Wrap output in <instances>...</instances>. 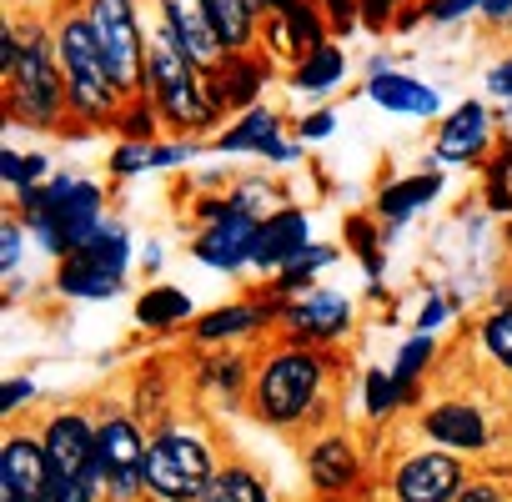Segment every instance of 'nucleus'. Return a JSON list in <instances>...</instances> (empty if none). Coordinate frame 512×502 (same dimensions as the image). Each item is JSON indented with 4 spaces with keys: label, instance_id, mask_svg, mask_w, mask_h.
Wrapping results in <instances>:
<instances>
[{
    "label": "nucleus",
    "instance_id": "4468645a",
    "mask_svg": "<svg viewBox=\"0 0 512 502\" xmlns=\"http://www.w3.org/2000/svg\"><path fill=\"white\" fill-rule=\"evenodd\" d=\"M492 141V111L482 101H462L457 111H447L437 121V141H432V156L442 166H467V161H482Z\"/></svg>",
    "mask_w": 512,
    "mask_h": 502
},
{
    "label": "nucleus",
    "instance_id": "4be33fe9",
    "mask_svg": "<svg viewBox=\"0 0 512 502\" xmlns=\"http://www.w3.org/2000/svg\"><path fill=\"white\" fill-rule=\"evenodd\" d=\"M201 151L196 136H176V141H121L111 151V176H141V171H161V166H186Z\"/></svg>",
    "mask_w": 512,
    "mask_h": 502
},
{
    "label": "nucleus",
    "instance_id": "de8ad7c7",
    "mask_svg": "<svg viewBox=\"0 0 512 502\" xmlns=\"http://www.w3.org/2000/svg\"><path fill=\"white\" fill-rule=\"evenodd\" d=\"M487 26H507L512 21V0H482V11H477Z\"/></svg>",
    "mask_w": 512,
    "mask_h": 502
},
{
    "label": "nucleus",
    "instance_id": "49530a36",
    "mask_svg": "<svg viewBox=\"0 0 512 502\" xmlns=\"http://www.w3.org/2000/svg\"><path fill=\"white\" fill-rule=\"evenodd\" d=\"M452 317V302L447 297H427V307H422V317H417V332H432L437 322H447Z\"/></svg>",
    "mask_w": 512,
    "mask_h": 502
},
{
    "label": "nucleus",
    "instance_id": "4c0bfd02",
    "mask_svg": "<svg viewBox=\"0 0 512 502\" xmlns=\"http://www.w3.org/2000/svg\"><path fill=\"white\" fill-rule=\"evenodd\" d=\"M347 241L362 251L367 277L377 282V277H382V257H377V231H372V221H367V216H352V221H347Z\"/></svg>",
    "mask_w": 512,
    "mask_h": 502
},
{
    "label": "nucleus",
    "instance_id": "f257e3e1",
    "mask_svg": "<svg viewBox=\"0 0 512 502\" xmlns=\"http://www.w3.org/2000/svg\"><path fill=\"white\" fill-rule=\"evenodd\" d=\"M146 96L156 101L161 121L176 136H211L221 126V101L211 96V71L181 51V41L151 21V56H146Z\"/></svg>",
    "mask_w": 512,
    "mask_h": 502
},
{
    "label": "nucleus",
    "instance_id": "f03ea898",
    "mask_svg": "<svg viewBox=\"0 0 512 502\" xmlns=\"http://www.w3.org/2000/svg\"><path fill=\"white\" fill-rule=\"evenodd\" d=\"M56 31V51H61V71H66V96H71V116L86 121V126H116V116L126 111L131 91L116 81L91 21L81 6L71 11H56L51 21Z\"/></svg>",
    "mask_w": 512,
    "mask_h": 502
},
{
    "label": "nucleus",
    "instance_id": "f3484780",
    "mask_svg": "<svg viewBox=\"0 0 512 502\" xmlns=\"http://www.w3.org/2000/svg\"><path fill=\"white\" fill-rule=\"evenodd\" d=\"M151 6H156V26H166L191 61H201L206 71L221 66L226 51H221V41H216V31H211L206 0H151Z\"/></svg>",
    "mask_w": 512,
    "mask_h": 502
},
{
    "label": "nucleus",
    "instance_id": "37998d69",
    "mask_svg": "<svg viewBox=\"0 0 512 502\" xmlns=\"http://www.w3.org/2000/svg\"><path fill=\"white\" fill-rule=\"evenodd\" d=\"M487 96L502 101V106H512V51L497 56V61L487 66Z\"/></svg>",
    "mask_w": 512,
    "mask_h": 502
},
{
    "label": "nucleus",
    "instance_id": "2f4dec72",
    "mask_svg": "<svg viewBox=\"0 0 512 502\" xmlns=\"http://www.w3.org/2000/svg\"><path fill=\"white\" fill-rule=\"evenodd\" d=\"M332 262H337V246H307L292 267H282V272H277V282H272V287H277L282 297L307 292V287H312V277H317L322 267H332Z\"/></svg>",
    "mask_w": 512,
    "mask_h": 502
},
{
    "label": "nucleus",
    "instance_id": "9b49d317",
    "mask_svg": "<svg viewBox=\"0 0 512 502\" xmlns=\"http://www.w3.org/2000/svg\"><path fill=\"white\" fill-rule=\"evenodd\" d=\"M41 447L51 457V472L56 477H96V417L66 407V412H51L46 427H41ZM101 482V477H96ZM106 487V482H101Z\"/></svg>",
    "mask_w": 512,
    "mask_h": 502
},
{
    "label": "nucleus",
    "instance_id": "b1692460",
    "mask_svg": "<svg viewBox=\"0 0 512 502\" xmlns=\"http://www.w3.org/2000/svg\"><path fill=\"white\" fill-rule=\"evenodd\" d=\"M437 191H442V176L437 171H412V176H402V181H392V186L377 191V216L382 221H407L412 211L432 206Z\"/></svg>",
    "mask_w": 512,
    "mask_h": 502
},
{
    "label": "nucleus",
    "instance_id": "7c9ffc66",
    "mask_svg": "<svg viewBox=\"0 0 512 502\" xmlns=\"http://www.w3.org/2000/svg\"><path fill=\"white\" fill-rule=\"evenodd\" d=\"M46 166H51V161H46L41 151H26V156L11 151V146L0 151V181H6L11 196H26L31 186H46Z\"/></svg>",
    "mask_w": 512,
    "mask_h": 502
},
{
    "label": "nucleus",
    "instance_id": "ea45409f",
    "mask_svg": "<svg viewBox=\"0 0 512 502\" xmlns=\"http://www.w3.org/2000/svg\"><path fill=\"white\" fill-rule=\"evenodd\" d=\"M452 502H507V487H502V477H467Z\"/></svg>",
    "mask_w": 512,
    "mask_h": 502
},
{
    "label": "nucleus",
    "instance_id": "f704fd0d",
    "mask_svg": "<svg viewBox=\"0 0 512 502\" xmlns=\"http://www.w3.org/2000/svg\"><path fill=\"white\" fill-rule=\"evenodd\" d=\"M272 191H277V186H267V181H241V186H236V191H231L226 201H231L236 211L256 216V221H267L272 211H282V206H272V201H277Z\"/></svg>",
    "mask_w": 512,
    "mask_h": 502
},
{
    "label": "nucleus",
    "instance_id": "5701e85b",
    "mask_svg": "<svg viewBox=\"0 0 512 502\" xmlns=\"http://www.w3.org/2000/svg\"><path fill=\"white\" fill-rule=\"evenodd\" d=\"M277 141H282V116H277L272 106H251V111H241L231 126H221V131H216L211 151H246V156H267Z\"/></svg>",
    "mask_w": 512,
    "mask_h": 502
},
{
    "label": "nucleus",
    "instance_id": "c85d7f7f",
    "mask_svg": "<svg viewBox=\"0 0 512 502\" xmlns=\"http://www.w3.org/2000/svg\"><path fill=\"white\" fill-rule=\"evenodd\" d=\"M477 352H482L497 372L512 377V307H497V312H487V317L477 322Z\"/></svg>",
    "mask_w": 512,
    "mask_h": 502
},
{
    "label": "nucleus",
    "instance_id": "412c9836",
    "mask_svg": "<svg viewBox=\"0 0 512 502\" xmlns=\"http://www.w3.org/2000/svg\"><path fill=\"white\" fill-rule=\"evenodd\" d=\"M307 482L317 492H352L362 482V457L347 432H327L307 447Z\"/></svg>",
    "mask_w": 512,
    "mask_h": 502
},
{
    "label": "nucleus",
    "instance_id": "39448f33",
    "mask_svg": "<svg viewBox=\"0 0 512 502\" xmlns=\"http://www.w3.org/2000/svg\"><path fill=\"white\" fill-rule=\"evenodd\" d=\"M216 457L196 427H161L146 452V492L151 502H201L216 482Z\"/></svg>",
    "mask_w": 512,
    "mask_h": 502
},
{
    "label": "nucleus",
    "instance_id": "8fccbe9b",
    "mask_svg": "<svg viewBox=\"0 0 512 502\" xmlns=\"http://www.w3.org/2000/svg\"><path fill=\"white\" fill-rule=\"evenodd\" d=\"M106 502H121V497H106Z\"/></svg>",
    "mask_w": 512,
    "mask_h": 502
},
{
    "label": "nucleus",
    "instance_id": "a211bd4d",
    "mask_svg": "<svg viewBox=\"0 0 512 502\" xmlns=\"http://www.w3.org/2000/svg\"><path fill=\"white\" fill-rule=\"evenodd\" d=\"M367 101H377V106L392 111V116H417V121L442 116V96H437L427 81H417V76H407V71H392L387 61H372Z\"/></svg>",
    "mask_w": 512,
    "mask_h": 502
},
{
    "label": "nucleus",
    "instance_id": "473e14b6",
    "mask_svg": "<svg viewBox=\"0 0 512 502\" xmlns=\"http://www.w3.org/2000/svg\"><path fill=\"white\" fill-rule=\"evenodd\" d=\"M166 121H161V111H156V101L141 91V96H131L126 101V111L116 116V131H121V141H156V131H161Z\"/></svg>",
    "mask_w": 512,
    "mask_h": 502
},
{
    "label": "nucleus",
    "instance_id": "ddd939ff",
    "mask_svg": "<svg viewBox=\"0 0 512 502\" xmlns=\"http://www.w3.org/2000/svg\"><path fill=\"white\" fill-rule=\"evenodd\" d=\"M262 41L272 46V56L302 61V56H312L317 46L332 41V21H327V11H322V0H297L292 11L262 21Z\"/></svg>",
    "mask_w": 512,
    "mask_h": 502
},
{
    "label": "nucleus",
    "instance_id": "0eeeda50",
    "mask_svg": "<svg viewBox=\"0 0 512 502\" xmlns=\"http://www.w3.org/2000/svg\"><path fill=\"white\" fill-rule=\"evenodd\" d=\"M126 267H131V236L121 226H101L91 246L71 251L56 272V287L66 297H81V302H106L126 287Z\"/></svg>",
    "mask_w": 512,
    "mask_h": 502
},
{
    "label": "nucleus",
    "instance_id": "c756f323",
    "mask_svg": "<svg viewBox=\"0 0 512 502\" xmlns=\"http://www.w3.org/2000/svg\"><path fill=\"white\" fill-rule=\"evenodd\" d=\"M432 352H437V337H432V332H417V337L397 352L392 377H397V387H402V402H412V397H417V382H422V372L432 367Z\"/></svg>",
    "mask_w": 512,
    "mask_h": 502
},
{
    "label": "nucleus",
    "instance_id": "f8f14e48",
    "mask_svg": "<svg viewBox=\"0 0 512 502\" xmlns=\"http://www.w3.org/2000/svg\"><path fill=\"white\" fill-rule=\"evenodd\" d=\"M256 231H262V221L246 216V211H236V206L226 201V211L196 231L191 251H196V262L211 267V272H241V267H251Z\"/></svg>",
    "mask_w": 512,
    "mask_h": 502
},
{
    "label": "nucleus",
    "instance_id": "393cba45",
    "mask_svg": "<svg viewBox=\"0 0 512 502\" xmlns=\"http://www.w3.org/2000/svg\"><path fill=\"white\" fill-rule=\"evenodd\" d=\"M282 307H262V302H231L221 312H206L196 322V342H231V337H246L256 332L262 322H272Z\"/></svg>",
    "mask_w": 512,
    "mask_h": 502
},
{
    "label": "nucleus",
    "instance_id": "7ed1b4c3",
    "mask_svg": "<svg viewBox=\"0 0 512 502\" xmlns=\"http://www.w3.org/2000/svg\"><path fill=\"white\" fill-rule=\"evenodd\" d=\"M21 26V66L6 81V111L21 126L51 131L71 116V96H66V71H61V51H56V31L41 21H16Z\"/></svg>",
    "mask_w": 512,
    "mask_h": 502
},
{
    "label": "nucleus",
    "instance_id": "e433bc0d",
    "mask_svg": "<svg viewBox=\"0 0 512 502\" xmlns=\"http://www.w3.org/2000/svg\"><path fill=\"white\" fill-rule=\"evenodd\" d=\"M21 251H26V221L6 216V221H0V272H6V277L21 272Z\"/></svg>",
    "mask_w": 512,
    "mask_h": 502
},
{
    "label": "nucleus",
    "instance_id": "6ab92c4d",
    "mask_svg": "<svg viewBox=\"0 0 512 502\" xmlns=\"http://www.w3.org/2000/svg\"><path fill=\"white\" fill-rule=\"evenodd\" d=\"M282 327L292 342H337L352 327V297L342 292H307L302 302L282 307Z\"/></svg>",
    "mask_w": 512,
    "mask_h": 502
},
{
    "label": "nucleus",
    "instance_id": "9d476101",
    "mask_svg": "<svg viewBox=\"0 0 512 502\" xmlns=\"http://www.w3.org/2000/svg\"><path fill=\"white\" fill-rule=\"evenodd\" d=\"M422 437L442 452H457V457H472V452H487L492 447V422L477 402L467 397H442L422 412Z\"/></svg>",
    "mask_w": 512,
    "mask_h": 502
},
{
    "label": "nucleus",
    "instance_id": "09e8293b",
    "mask_svg": "<svg viewBox=\"0 0 512 502\" xmlns=\"http://www.w3.org/2000/svg\"><path fill=\"white\" fill-rule=\"evenodd\" d=\"M297 0H267V16H282V11H292Z\"/></svg>",
    "mask_w": 512,
    "mask_h": 502
},
{
    "label": "nucleus",
    "instance_id": "a878e982",
    "mask_svg": "<svg viewBox=\"0 0 512 502\" xmlns=\"http://www.w3.org/2000/svg\"><path fill=\"white\" fill-rule=\"evenodd\" d=\"M342 81H347V51H342L337 41L317 46V51L302 56L297 71H292V91H302V96H327V91H337Z\"/></svg>",
    "mask_w": 512,
    "mask_h": 502
},
{
    "label": "nucleus",
    "instance_id": "c9c22d12",
    "mask_svg": "<svg viewBox=\"0 0 512 502\" xmlns=\"http://www.w3.org/2000/svg\"><path fill=\"white\" fill-rule=\"evenodd\" d=\"M41 502H106V487L96 477H56Z\"/></svg>",
    "mask_w": 512,
    "mask_h": 502
},
{
    "label": "nucleus",
    "instance_id": "6e6552de",
    "mask_svg": "<svg viewBox=\"0 0 512 502\" xmlns=\"http://www.w3.org/2000/svg\"><path fill=\"white\" fill-rule=\"evenodd\" d=\"M146 452H151V437L141 432L136 417L106 412L96 422V477L106 482V497H121V502L141 497V487H146Z\"/></svg>",
    "mask_w": 512,
    "mask_h": 502
},
{
    "label": "nucleus",
    "instance_id": "bb28decb",
    "mask_svg": "<svg viewBox=\"0 0 512 502\" xmlns=\"http://www.w3.org/2000/svg\"><path fill=\"white\" fill-rule=\"evenodd\" d=\"M201 502H272V487L246 462H221V472H216V482Z\"/></svg>",
    "mask_w": 512,
    "mask_h": 502
},
{
    "label": "nucleus",
    "instance_id": "1a4fd4ad",
    "mask_svg": "<svg viewBox=\"0 0 512 502\" xmlns=\"http://www.w3.org/2000/svg\"><path fill=\"white\" fill-rule=\"evenodd\" d=\"M467 482V467L457 452H442V447H417L407 452L397 467H392V497L397 502H452Z\"/></svg>",
    "mask_w": 512,
    "mask_h": 502
},
{
    "label": "nucleus",
    "instance_id": "79ce46f5",
    "mask_svg": "<svg viewBox=\"0 0 512 502\" xmlns=\"http://www.w3.org/2000/svg\"><path fill=\"white\" fill-rule=\"evenodd\" d=\"M337 131V111L332 106H322V111H307L302 121H297V141H327Z\"/></svg>",
    "mask_w": 512,
    "mask_h": 502
},
{
    "label": "nucleus",
    "instance_id": "aec40b11",
    "mask_svg": "<svg viewBox=\"0 0 512 502\" xmlns=\"http://www.w3.org/2000/svg\"><path fill=\"white\" fill-rule=\"evenodd\" d=\"M51 482H56V472H51V457H46L41 437L21 432V437L0 442V487H16L26 502H41Z\"/></svg>",
    "mask_w": 512,
    "mask_h": 502
},
{
    "label": "nucleus",
    "instance_id": "a18cd8bd",
    "mask_svg": "<svg viewBox=\"0 0 512 502\" xmlns=\"http://www.w3.org/2000/svg\"><path fill=\"white\" fill-rule=\"evenodd\" d=\"M31 397H36V382H31V377H11V382H6V397H0V407L16 412V407H26Z\"/></svg>",
    "mask_w": 512,
    "mask_h": 502
},
{
    "label": "nucleus",
    "instance_id": "a19ab883",
    "mask_svg": "<svg viewBox=\"0 0 512 502\" xmlns=\"http://www.w3.org/2000/svg\"><path fill=\"white\" fill-rule=\"evenodd\" d=\"M422 6H427V21L452 26V21H462V16L482 11V0H422Z\"/></svg>",
    "mask_w": 512,
    "mask_h": 502
},
{
    "label": "nucleus",
    "instance_id": "58836bf2",
    "mask_svg": "<svg viewBox=\"0 0 512 502\" xmlns=\"http://www.w3.org/2000/svg\"><path fill=\"white\" fill-rule=\"evenodd\" d=\"M407 6H412V0H357V16H362L367 31H387V26H397V16Z\"/></svg>",
    "mask_w": 512,
    "mask_h": 502
},
{
    "label": "nucleus",
    "instance_id": "72a5a7b5",
    "mask_svg": "<svg viewBox=\"0 0 512 502\" xmlns=\"http://www.w3.org/2000/svg\"><path fill=\"white\" fill-rule=\"evenodd\" d=\"M362 392H367V417H392L397 407H402V387H397V377L392 372H382V367H372L367 372V382H362Z\"/></svg>",
    "mask_w": 512,
    "mask_h": 502
},
{
    "label": "nucleus",
    "instance_id": "20e7f679",
    "mask_svg": "<svg viewBox=\"0 0 512 502\" xmlns=\"http://www.w3.org/2000/svg\"><path fill=\"white\" fill-rule=\"evenodd\" d=\"M327 397V357L312 352L307 342H287L277 347L262 372L251 382V407L272 427H292V422H312L317 407Z\"/></svg>",
    "mask_w": 512,
    "mask_h": 502
},
{
    "label": "nucleus",
    "instance_id": "c03bdc74",
    "mask_svg": "<svg viewBox=\"0 0 512 502\" xmlns=\"http://www.w3.org/2000/svg\"><path fill=\"white\" fill-rule=\"evenodd\" d=\"M322 11H327V21H332V36H352V31L362 26L357 0H322Z\"/></svg>",
    "mask_w": 512,
    "mask_h": 502
},
{
    "label": "nucleus",
    "instance_id": "423d86ee",
    "mask_svg": "<svg viewBox=\"0 0 512 502\" xmlns=\"http://www.w3.org/2000/svg\"><path fill=\"white\" fill-rule=\"evenodd\" d=\"M81 11L116 71V81L141 96L146 91V56H151V26L141 21V6L136 0H81Z\"/></svg>",
    "mask_w": 512,
    "mask_h": 502
},
{
    "label": "nucleus",
    "instance_id": "cd10ccee",
    "mask_svg": "<svg viewBox=\"0 0 512 502\" xmlns=\"http://www.w3.org/2000/svg\"><path fill=\"white\" fill-rule=\"evenodd\" d=\"M186 317H191V297L181 287H146L136 297V322L151 327V332H166V327H176Z\"/></svg>",
    "mask_w": 512,
    "mask_h": 502
},
{
    "label": "nucleus",
    "instance_id": "dca6fc26",
    "mask_svg": "<svg viewBox=\"0 0 512 502\" xmlns=\"http://www.w3.org/2000/svg\"><path fill=\"white\" fill-rule=\"evenodd\" d=\"M272 81V56L267 51H241V56H221V66L211 71V96L226 111H251L262 106V91Z\"/></svg>",
    "mask_w": 512,
    "mask_h": 502
},
{
    "label": "nucleus",
    "instance_id": "2eb2a0df",
    "mask_svg": "<svg viewBox=\"0 0 512 502\" xmlns=\"http://www.w3.org/2000/svg\"><path fill=\"white\" fill-rule=\"evenodd\" d=\"M312 246V216L302 206H282L262 221V231H256V251H251V267L256 272H282L292 267L302 251Z\"/></svg>",
    "mask_w": 512,
    "mask_h": 502
}]
</instances>
